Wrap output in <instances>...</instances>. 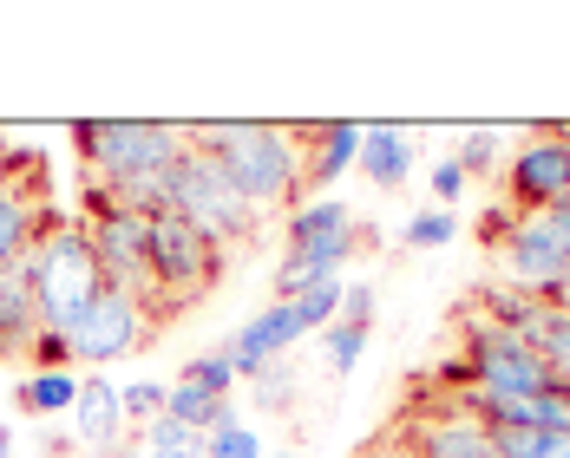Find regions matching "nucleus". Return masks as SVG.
Returning a JSON list of instances; mask_svg holds the SVG:
<instances>
[{"label":"nucleus","instance_id":"f257e3e1","mask_svg":"<svg viewBox=\"0 0 570 458\" xmlns=\"http://www.w3.org/2000/svg\"><path fill=\"white\" fill-rule=\"evenodd\" d=\"M190 151H210L217 171L256 203V210H295L308 197L302 183V131L295 125H263V118H210L184 125Z\"/></svg>","mask_w":570,"mask_h":458},{"label":"nucleus","instance_id":"f03ea898","mask_svg":"<svg viewBox=\"0 0 570 458\" xmlns=\"http://www.w3.org/2000/svg\"><path fill=\"white\" fill-rule=\"evenodd\" d=\"M20 269H27L33 308H40V335H72V321L106 288V269H99V249L86 236V217H53L47 210V223L33 229Z\"/></svg>","mask_w":570,"mask_h":458},{"label":"nucleus","instance_id":"7ed1b4c3","mask_svg":"<svg viewBox=\"0 0 570 458\" xmlns=\"http://www.w3.org/2000/svg\"><path fill=\"white\" fill-rule=\"evenodd\" d=\"M72 145H79L86 183L125 190V183H145V177L171 171L177 158L190 151V131L184 125H158V118H79Z\"/></svg>","mask_w":570,"mask_h":458},{"label":"nucleus","instance_id":"20e7f679","mask_svg":"<svg viewBox=\"0 0 570 458\" xmlns=\"http://www.w3.org/2000/svg\"><path fill=\"white\" fill-rule=\"evenodd\" d=\"M453 380H459V394H479V400H518V394H551V387H564L558 367H551L538 347L505 335V328H492L485 315L465 321V335H459Z\"/></svg>","mask_w":570,"mask_h":458},{"label":"nucleus","instance_id":"39448f33","mask_svg":"<svg viewBox=\"0 0 570 458\" xmlns=\"http://www.w3.org/2000/svg\"><path fill=\"white\" fill-rule=\"evenodd\" d=\"M492 256H499L505 288L551 301L570 282V197L551 210H531V217H505V229L492 236Z\"/></svg>","mask_w":570,"mask_h":458},{"label":"nucleus","instance_id":"423d86ee","mask_svg":"<svg viewBox=\"0 0 570 458\" xmlns=\"http://www.w3.org/2000/svg\"><path fill=\"white\" fill-rule=\"evenodd\" d=\"M224 276V249L190 229L184 217H151V328H165L177 308H190L197 295H210Z\"/></svg>","mask_w":570,"mask_h":458},{"label":"nucleus","instance_id":"0eeeda50","mask_svg":"<svg viewBox=\"0 0 570 458\" xmlns=\"http://www.w3.org/2000/svg\"><path fill=\"white\" fill-rule=\"evenodd\" d=\"M171 217H184L190 229H204L217 249L229 242H249L256 223H263V210L217 171V158L210 151H184L171 171Z\"/></svg>","mask_w":570,"mask_h":458},{"label":"nucleus","instance_id":"6e6552de","mask_svg":"<svg viewBox=\"0 0 570 458\" xmlns=\"http://www.w3.org/2000/svg\"><path fill=\"white\" fill-rule=\"evenodd\" d=\"M86 236H92V249H99L106 282L125 288V295H138L145 315H151V217L118 210L99 183H86Z\"/></svg>","mask_w":570,"mask_h":458},{"label":"nucleus","instance_id":"1a4fd4ad","mask_svg":"<svg viewBox=\"0 0 570 458\" xmlns=\"http://www.w3.org/2000/svg\"><path fill=\"white\" fill-rule=\"evenodd\" d=\"M570 197V138L558 125H531L518 138V151L505 158V210L531 217Z\"/></svg>","mask_w":570,"mask_h":458},{"label":"nucleus","instance_id":"9d476101","mask_svg":"<svg viewBox=\"0 0 570 458\" xmlns=\"http://www.w3.org/2000/svg\"><path fill=\"white\" fill-rule=\"evenodd\" d=\"M158 328H151V315H145V301L138 295H125V288H99V301L72 321V367H112L125 354H138V347L151 341Z\"/></svg>","mask_w":570,"mask_h":458},{"label":"nucleus","instance_id":"9b49d317","mask_svg":"<svg viewBox=\"0 0 570 458\" xmlns=\"http://www.w3.org/2000/svg\"><path fill=\"white\" fill-rule=\"evenodd\" d=\"M374 242H381L374 223H354V229H342V236L295 242L283 262H276V301H295V295H308L315 282H342V269L361 256V249H374Z\"/></svg>","mask_w":570,"mask_h":458},{"label":"nucleus","instance_id":"f8f14e48","mask_svg":"<svg viewBox=\"0 0 570 458\" xmlns=\"http://www.w3.org/2000/svg\"><path fill=\"white\" fill-rule=\"evenodd\" d=\"M394 432L413 446V458H499L492 452V426L472 419L459 400L433 406V412H406V419H394Z\"/></svg>","mask_w":570,"mask_h":458},{"label":"nucleus","instance_id":"ddd939ff","mask_svg":"<svg viewBox=\"0 0 570 458\" xmlns=\"http://www.w3.org/2000/svg\"><path fill=\"white\" fill-rule=\"evenodd\" d=\"M302 335H308V321H302L295 301H269V308H256V315L229 335V367H236V380H263V367H276Z\"/></svg>","mask_w":570,"mask_h":458},{"label":"nucleus","instance_id":"4468645a","mask_svg":"<svg viewBox=\"0 0 570 458\" xmlns=\"http://www.w3.org/2000/svg\"><path fill=\"white\" fill-rule=\"evenodd\" d=\"M302 131V183L308 197L328 190L335 177H347L361 165V125L354 118H328V125H295Z\"/></svg>","mask_w":570,"mask_h":458},{"label":"nucleus","instance_id":"2eb2a0df","mask_svg":"<svg viewBox=\"0 0 570 458\" xmlns=\"http://www.w3.org/2000/svg\"><path fill=\"white\" fill-rule=\"evenodd\" d=\"M72 439H79V446H92L99 458L125 452L131 426H125V406H118V387L106 380V374L79 380V406H72Z\"/></svg>","mask_w":570,"mask_h":458},{"label":"nucleus","instance_id":"dca6fc26","mask_svg":"<svg viewBox=\"0 0 570 458\" xmlns=\"http://www.w3.org/2000/svg\"><path fill=\"white\" fill-rule=\"evenodd\" d=\"M40 341V308H33V288L27 269H7L0 276V360H20Z\"/></svg>","mask_w":570,"mask_h":458},{"label":"nucleus","instance_id":"f3484780","mask_svg":"<svg viewBox=\"0 0 570 458\" xmlns=\"http://www.w3.org/2000/svg\"><path fill=\"white\" fill-rule=\"evenodd\" d=\"M354 171H367V183H381V190H400L413 177V138L400 125H361V165Z\"/></svg>","mask_w":570,"mask_h":458},{"label":"nucleus","instance_id":"a211bd4d","mask_svg":"<svg viewBox=\"0 0 570 458\" xmlns=\"http://www.w3.org/2000/svg\"><path fill=\"white\" fill-rule=\"evenodd\" d=\"M40 223H47V210H33V197L0 177V276L20 269V256H27V242H33Z\"/></svg>","mask_w":570,"mask_h":458},{"label":"nucleus","instance_id":"6ab92c4d","mask_svg":"<svg viewBox=\"0 0 570 458\" xmlns=\"http://www.w3.org/2000/svg\"><path fill=\"white\" fill-rule=\"evenodd\" d=\"M13 400H20V412H33V419L72 412V406H79V374H72V367H59V374H27V380L13 387Z\"/></svg>","mask_w":570,"mask_h":458},{"label":"nucleus","instance_id":"aec40b11","mask_svg":"<svg viewBox=\"0 0 570 458\" xmlns=\"http://www.w3.org/2000/svg\"><path fill=\"white\" fill-rule=\"evenodd\" d=\"M342 229H354V210L347 203H335V197H302L288 210V249L295 242H315V236H342Z\"/></svg>","mask_w":570,"mask_h":458},{"label":"nucleus","instance_id":"412c9836","mask_svg":"<svg viewBox=\"0 0 570 458\" xmlns=\"http://www.w3.org/2000/svg\"><path fill=\"white\" fill-rule=\"evenodd\" d=\"M499 458H570V426L564 432H524V426H499L492 432Z\"/></svg>","mask_w":570,"mask_h":458},{"label":"nucleus","instance_id":"4be33fe9","mask_svg":"<svg viewBox=\"0 0 570 458\" xmlns=\"http://www.w3.org/2000/svg\"><path fill=\"white\" fill-rule=\"evenodd\" d=\"M138 439H145L138 458H204V432L197 426H177V419H151Z\"/></svg>","mask_w":570,"mask_h":458},{"label":"nucleus","instance_id":"5701e85b","mask_svg":"<svg viewBox=\"0 0 570 458\" xmlns=\"http://www.w3.org/2000/svg\"><path fill=\"white\" fill-rule=\"evenodd\" d=\"M177 380H190V387H204V394H217V400H236V367H229V347L184 360V374H177Z\"/></svg>","mask_w":570,"mask_h":458},{"label":"nucleus","instance_id":"b1692460","mask_svg":"<svg viewBox=\"0 0 570 458\" xmlns=\"http://www.w3.org/2000/svg\"><path fill=\"white\" fill-rule=\"evenodd\" d=\"M165 394H171V380H131V387H118V406H125V426H151V419H165Z\"/></svg>","mask_w":570,"mask_h":458},{"label":"nucleus","instance_id":"393cba45","mask_svg":"<svg viewBox=\"0 0 570 458\" xmlns=\"http://www.w3.org/2000/svg\"><path fill=\"white\" fill-rule=\"evenodd\" d=\"M453 236H459V217H453V210H420L413 223L400 229V242H406V249H446Z\"/></svg>","mask_w":570,"mask_h":458},{"label":"nucleus","instance_id":"a878e982","mask_svg":"<svg viewBox=\"0 0 570 458\" xmlns=\"http://www.w3.org/2000/svg\"><path fill=\"white\" fill-rule=\"evenodd\" d=\"M367 335H374V328L328 321V328H322V341H328V367H335V374H354V367H361V354H367Z\"/></svg>","mask_w":570,"mask_h":458},{"label":"nucleus","instance_id":"bb28decb","mask_svg":"<svg viewBox=\"0 0 570 458\" xmlns=\"http://www.w3.org/2000/svg\"><path fill=\"white\" fill-rule=\"evenodd\" d=\"M249 387H256V406H263V412H288L295 394H302V380H295V367H288V360L263 367V380H249Z\"/></svg>","mask_w":570,"mask_h":458},{"label":"nucleus","instance_id":"cd10ccee","mask_svg":"<svg viewBox=\"0 0 570 458\" xmlns=\"http://www.w3.org/2000/svg\"><path fill=\"white\" fill-rule=\"evenodd\" d=\"M453 165L465 171V183H472V177H485L492 165H499V131H485V125H479V131H465V138H459V151H453Z\"/></svg>","mask_w":570,"mask_h":458},{"label":"nucleus","instance_id":"c85d7f7f","mask_svg":"<svg viewBox=\"0 0 570 458\" xmlns=\"http://www.w3.org/2000/svg\"><path fill=\"white\" fill-rule=\"evenodd\" d=\"M295 308H302V321H308V335H322L335 315H342V282H315L308 295H295Z\"/></svg>","mask_w":570,"mask_h":458},{"label":"nucleus","instance_id":"c756f323","mask_svg":"<svg viewBox=\"0 0 570 458\" xmlns=\"http://www.w3.org/2000/svg\"><path fill=\"white\" fill-rule=\"evenodd\" d=\"M204 458H263V439L249 426H224V432H204Z\"/></svg>","mask_w":570,"mask_h":458},{"label":"nucleus","instance_id":"7c9ffc66","mask_svg":"<svg viewBox=\"0 0 570 458\" xmlns=\"http://www.w3.org/2000/svg\"><path fill=\"white\" fill-rule=\"evenodd\" d=\"M347 328H374V282H342V315Z\"/></svg>","mask_w":570,"mask_h":458},{"label":"nucleus","instance_id":"2f4dec72","mask_svg":"<svg viewBox=\"0 0 570 458\" xmlns=\"http://www.w3.org/2000/svg\"><path fill=\"white\" fill-rule=\"evenodd\" d=\"M426 177H433V197H440V203H459V197H465V171H459L453 158H440Z\"/></svg>","mask_w":570,"mask_h":458},{"label":"nucleus","instance_id":"473e14b6","mask_svg":"<svg viewBox=\"0 0 570 458\" xmlns=\"http://www.w3.org/2000/svg\"><path fill=\"white\" fill-rule=\"evenodd\" d=\"M544 360L558 367V380H564V387H570V315H564V321H558V335L544 341Z\"/></svg>","mask_w":570,"mask_h":458},{"label":"nucleus","instance_id":"72a5a7b5","mask_svg":"<svg viewBox=\"0 0 570 458\" xmlns=\"http://www.w3.org/2000/svg\"><path fill=\"white\" fill-rule=\"evenodd\" d=\"M354 458H413V446H406V439H400L394 426H387V432H381L374 446H361V452H354Z\"/></svg>","mask_w":570,"mask_h":458},{"label":"nucleus","instance_id":"f704fd0d","mask_svg":"<svg viewBox=\"0 0 570 458\" xmlns=\"http://www.w3.org/2000/svg\"><path fill=\"white\" fill-rule=\"evenodd\" d=\"M40 452L59 458V452H66V432H53V426H47V432H40Z\"/></svg>","mask_w":570,"mask_h":458},{"label":"nucleus","instance_id":"c9c22d12","mask_svg":"<svg viewBox=\"0 0 570 458\" xmlns=\"http://www.w3.org/2000/svg\"><path fill=\"white\" fill-rule=\"evenodd\" d=\"M551 301H558V315H570V282L558 288V295H551Z\"/></svg>","mask_w":570,"mask_h":458},{"label":"nucleus","instance_id":"e433bc0d","mask_svg":"<svg viewBox=\"0 0 570 458\" xmlns=\"http://www.w3.org/2000/svg\"><path fill=\"white\" fill-rule=\"evenodd\" d=\"M13 452V426H0V458Z\"/></svg>","mask_w":570,"mask_h":458},{"label":"nucleus","instance_id":"4c0bfd02","mask_svg":"<svg viewBox=\"0 0 570 458\" xmlns=\"http://www.w3.org/2000/svg\"><path fill=\"white\" fill-rule=\"evenodd\" d=\"M263 458H295V452H263Z\"/></svg>","mask_w":570,"mask_h":458},{"label":"nucleus","instance_id":"58836bf2","mask_svg":"<svg viewBox=\"0 0 570 458\" xmlns=\"http://www.w3.org/2000/svg\"><path fill=\"white\" fill-rule=\"evenodd\" d=\"M112 458H138V452H112Z\"/></svg>","mask_w":570,"mask_h":458},{"label":"nucleus","instance_id":"ea45409f","mask_svg":"<svg viewBox=\"0 0 570 458\" xmlns=\"http://www.w3.org/2000/svg\"><path fill=\"white\" fill-rule=\"evenodd\" d=\"M558 131H564V138H570V125H558Z\"/></svg>","mask_w":570,"mask_h":458}]
</instances>
